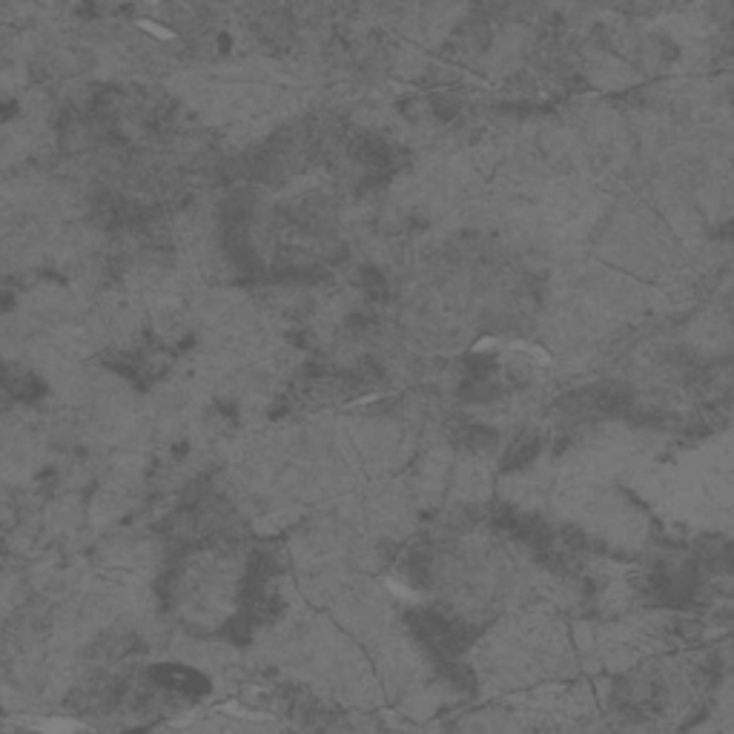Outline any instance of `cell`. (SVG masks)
<instances>
[{
    "mask_svg": "<svg viewBox=\"0 0 734 734\" xmlns=\"http://www.w3.org/2000/svg\"><path fill=\"white\" fill-rule=\"evenodd\" d=\"M150 677L158 689L170 691V694H181V697H195V694H204L207 691L204 674H198L195 669H187V666H158Z\"/></svg>",
    "mask_w": 734,
    "mask_h": 734,
    "instance_id": "obj_1",
    "label": "cell"
},
{
    "mask_svg": "<svg viewBox=\"0 0 734 734\" xmlns=\"http://www.w3.org/2000/svg\"><path fill=\"white\" fill-rule=\"evenodd\" d=\"M542 451V439L537 433H522L511 442V448L505 451V459H502V471H522L528 468Z\"/></svg>",
    "mask_w": 734,
    "mask_h": 734,
    "instance_id": "obj_2",
    "label": "cell"
},
{
    "mask_svg": "<svg viewBox=\"0 0 734 734\" xmlns=\"http://www.w3.org/2000/svg\"><path fill=\"white\" fill-rule=\"evenodd\" d=\"M462 436V445L471 451V454H491L499 445V433L488 425H471L459 433Z\"/></svg>",
    "mask_w": 734,
    "mask_h": 734,
    "instance_id": "obj_3",
    "label": "cell"
}]
</instances>
